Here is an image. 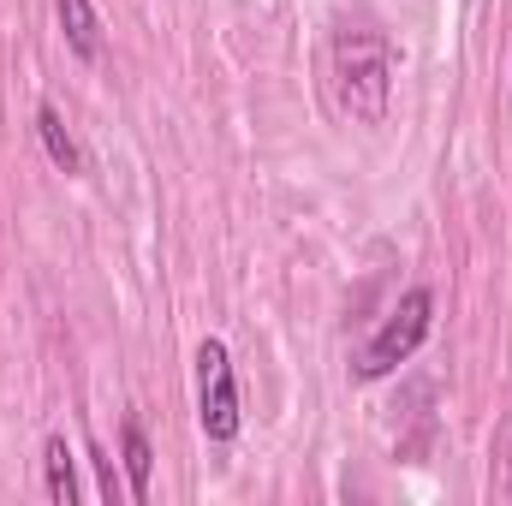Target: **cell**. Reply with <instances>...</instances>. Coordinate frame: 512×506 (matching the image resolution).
<instances>
[{
    "mask_svg": "<svg viewBox=\"0 0 512 506\" xmlns=\"http://www.w3.org/2000/svg\"><path fill=\"white\" fill-rule=\"evenodd\" d=\"M90 459H96V471H102V495H108V501H120V477H114V459H108V453H90Z\"/></svg>",
    "mask_w": 512,
    "mask_h": 506,
    "instance_id": "8",
    "label": "cell"
},
{
    "mask_svg": "<svg viewBox=\"0 0 512 506\" xmlns=\"http://www.w3.org/2000/svg\"><path fill=\"white\" fill-rule=\"evenodd\" d=\"M36 137H42V149H48V161H54L60 173H84V149H78V137L66 131V120H60L54 102L36 108Z\"/></svg>",
    "mask_w": 512,
    "mask_h": 506,
    "instance_id": "6",
    "label": "cell"
},
{
    "mask_svg": "<svg viewBox=\"0 0 512 506\" xmlns=\"http://www.w3.org/2000/svg\"><path fill=\"white\" fill-rule=\"evenodd\" d=\"M334 90L340 108L364 126H382L387 90H393V48L382 30H340L334 36Z\"/></svg>",
    "mask_w": 512,
    "mask_h": 506,
    "instance_id": "1",
    "label": "cell"
},
{
    "mask_svg": "<svg viewBox=\"0 0 512 506\" xmlns=\"http://www.w3.org/2000/svg\"><path fill=\"white\" fill-rule=\"evenodd\" d=\"M429 328H435V292H429V286H411V292L393 304V316H387L382 328L364 340V352H358L352 376H358V381L393 376V370H399L423 340H429Z\"/></svg>",
    "mask_w": 512,
    "mask_h": 506,
    "instance_id": "2",
    "label": "cell"
},
{
    "mask_svg": "<svg viewBox=\"0 0 512 506\" xmlns=\"http://www.w3.org/2000/svg\"><path fill=\"white\" fill-rule=\"evenodd\" d=\"M42 489H48V501L72 506L84 489H78V459H72V447H66V435H48L42 441Z\"/></svg>",
    "mask_w": 512,
    "mask_h": 506,
    "instance_id": "5",
    "label": "cell"
},
{
    "mask_svg": "<svg viewBox=\"0 0 512 506\" xmlns=\"http://www.w3.org/2000/svg\"><path fill=\"white\" fill-rule=\"evenodd\" d=\"M54 18H60L66 48H72L78 60H102V18H96L90 0H54Z\"/></svg>",
    "mask_w": 512,
    "mask_h": 506,
    "instance_id": "4",
    "label": "cell"
},
{
    "mask_svg": "<svg viewBox=\"0 0 512 506\" xmlns=\"http://www.w3.org/2000/svg\"><path fill=\"white\" fill-rule=\"evenodd\" d=\"M197 423L209 441H233L245 411H239V376H233V352L227 340H203L197 346Z\"/></svg>",
    "mask_w": 512,
    "mask_h": 506,
    "instance_id": "3",
    "label": "cell"
},
{
    "mask_svg": "<svg viewBox=\"0 0 512 506\" xmlns=\"http://www.w3.org/2000/svg\"><path fill=\"white\" fill-rule=\"evenodd\" d=\"M120 459H126V477H131V501H149L155 453H149V435H143V423H137V417L120 423Z\"/></svg>",
    "mask_w": 512,
    "mask_h": 506,
    "instance_id": "7",
    "label": "cell"
}]
</instances>
